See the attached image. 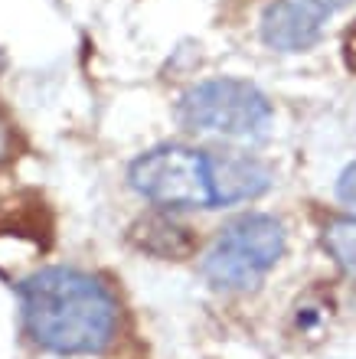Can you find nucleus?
I'll return each mask as SVG.
<instances>
[{"label":"nucleus","mask_w":356,"mask_h":359,"mask_svg":"<svg viewBox=\"0 0 356 359\" xmlns=\"http://www.w3.org/2000/svg\"><path fill=\"white\" fill-rule=\"evenodd\" d=\"M337 199L356 216V161L347 163V167H343V173H340V180H337Z\"/></svg>","instance_id":"6e6552de"},{"label":"nucleus","mask_w":356,"mask_h":359,"mask_svg":"<svg viewBox=\"0 0 356 359\" xmlns=\"http://www.w3.org/2000/svg\"><path fill=\"white\" fill-rule=\"evenodd\" d=\"M209 173H213L216 206L262 196L272 183V173L249 154H209Z\"/></svg>","instance_id":"423d86ee"},{"label":"nucleus","mask_w":356,"mask_h":359,"mask_svg":"<svg viewBox=\"0 0 356 359\" xmlns=\"http://www.w3.org/2000/svg\"><path fill=\"white\" fill-rule=\"evenodd\" d=\"M177 121L197 134H216L229 141H258L272 128V102L252 82L209 79L180 95Z\"/></svg>","instance_id":"f03ea898"},{"label":"nucleus","mask_w":356,"mask_h":359,"mask_svg":"<svg viewBox=\"0 0 356 359\" xmlns=\"http://www.w3.org/2000/svg\"><path fill=\"white\" fill-rule=\"evenodd\" d=\"M324 248L343 271L356 281V216L353 219H330L324 226Z\"/></svg>","instance_id":"0eeeda50"},{"label":"nucleus","mask_w":356,"mask_h":359,"mask_svg":"<svg viewBox=\"0 0 356 359\" xmlns=\"http://www.w3.org/2000/svg\"><path fill=\"white\" fill-rule=\"evenodd\" d=\"M131 187L164 209H213L216 189L209 154L183 144H164L131 163Z\"/></svg>","instance_id":"20e7f679"},{"label":"nucleus","mask_w":356,"mask_h":359,"mask_svg":"<svg viewBox=\"0 0 356 359\" xmlns=\"http://www.w3.org/2000/svg\"><path fill=\"white\" fill-rule=\"evenodd\" d=\"M317 7H324L327 13H337V10H343L347 4H353V0H314Z\"/></svg>","instance_id":"9d476101"},{"label":"nucleus","mask_w":356,"mask_h":359,"mask_svg":"<svg viewBox=\"0 0 356 359\" xmlns=\"http://www.w3.org/2000/svg\"><path fill=\"white\" fill-rule=\"evenodd\" d=\"M327 10L317 7L314 0H275L262 13V39L265 46L278 53H304L317 46L324 36Z\"/></svg>","instance_id":"39448f33"},{"label":"nucleus","mask_w":356,"mask_h":359,"mask_svg":"<svg viewBox=\"0 0 356 359\" xmlns=\"http://www.w3.org/2000/svg\"><path fill=\"white\" fill-rule=\"evenodd\" d=\"M29 340L59 356L105 353L118 330V304L98 278L75 268H43L20 284Z\"/></svg>","instance_id":"f257e3e1"},{"label":"nucleus","mask_w":356,"mask_h":359,"mask_svg":"<svg viewBox=\"0 0 356 359\" xmlns=\"http://www.w3.org/2000/svg\"><path fill=\"white\" fill-rule=\"evenodd\" d=\"M284 255V229L278 219L249 212L232 219L216 236L203 258V271L216 287L245 291L255 287Z\"/></svg>","instance_id":"7ed1b4c3"},{"label":"nucleus","mask_w":356,"mask_h":359,"mask_svg":"<svg viewBox=\"0 0 356 359\" xmlns=\"http://www.w3.org/2000/svg\"><path fill=\"white\" fill-rule=\"evenodd\" d=\"M10 154V131H7V121L0 118V161H7Z\"/></svg>","instance_id":"1a4fd4ad"}]
</instances>
